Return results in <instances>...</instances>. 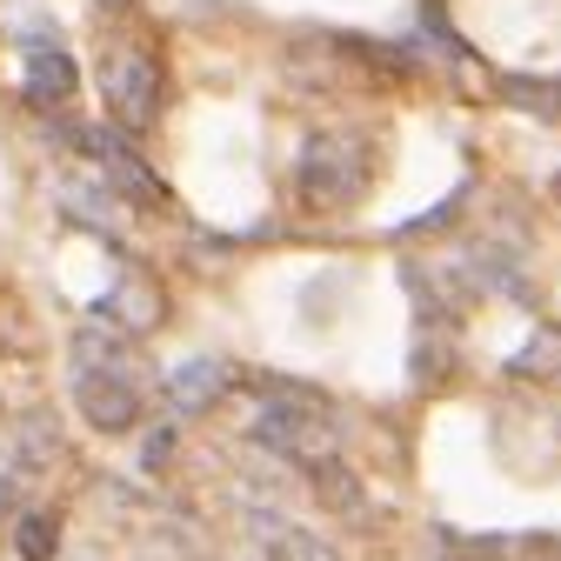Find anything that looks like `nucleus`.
Masks as SVG:
<instances>
[{
	"label": "nucleus",
	"instance_id": "obj_1",
	"mask_svg": "<svg viewBox=\"0 0 561 561\" xmlns=\"http://www.w3.org/2000/svg\"><path fill=\"white\" fill-rule=\"evenodd\" d=\"M101 81H107V107H114L121 121H134V127H148L154 101L140 94V88H154V67H148V60H140V54H127V60H114V67H107Z\"/></svg>",
	"mask_w": 561,
	"mask_h": 561
},
{
	"label": "nucleus",
	"instance_id": "obj_2",
	"mask_svg": "<svg viewBox=\"0 0 561 561\" xmlns=\"http://www.w3.org/2000/svg\"><path fill=\"white\" fill-rule=\"evenodd\" d=\"M67 81H75V75H67L60 54H54V60H47V54L34 60V94H67Z\"/></svg>",
	"mask_w": 561,
	"mask_h": 561
},
{
	"label": "nucleus",
	"instance_id": "obj_3",
	"mask_svg": "<svg viewBox=\"0 0 561 561\" xmlns=\"http://www.w3.org/2000/svg\"><path fill=\"white\" fill-rule=\"evenodd\" d=\"M47 541H54V528H47V522L34 515V522L21 528V554H27V561H41V554H47Z\"/></svg>",
	"mask_w": 561,
	"mask_h": 561
}]
</instances>
